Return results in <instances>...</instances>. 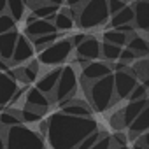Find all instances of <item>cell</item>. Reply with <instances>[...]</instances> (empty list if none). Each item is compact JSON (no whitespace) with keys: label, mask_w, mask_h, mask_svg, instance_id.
Masks as SVG:
<instances>
[{"label":"cell","mask_w":149,"mask_h":149,"mask_svg":"<svg viewBox=\"0 0 149 149\" xmlns=\"http://www.w3.org/2000/svg\"><path fill=\"white\" fill-rule=\"evenodd\" d=\"M98 130L97 119L91 118H77L63 112H54L42 125V132L46 135L51 149H76L88 135Z\"/></svg>","instance_id":"cell-1"},{"label":"cell","mask_w":149,"mask_h":149,"mask_svg":"<svg viewBox=\"0 0 149 149\" xmlns=\"http://www.w3.org/2000/svg\"><path fill=\"white\" fill-rule=\"evenodd\" d=\"M111 14L107 9V0H84L83 6L77 7L74 23L84 30L98 28L109 21Z\"/></svg>","instance_id":"cell-2"},{"label":"cell","mask_w":149,"mask_h":149,"mask_svg":"<svg viewBox=\"0 0 149 149\" xmlns=\"http://www.w3.org/2000/svg\"><path fill=\"white\" fill-rule=\"evenodd\" d=\"M86 93H88V100H90V107L91 111L97 112H105L114 102V84H112V74L105 76L102 79H97L90 84L84 86Z\"/></svg>","instance_id":"cell-3"},{"label":"cell","mask_w":149,"mask_h":149,"mask_svg":"<svg viewBox=\"0 0 149 149\" xmlns=\"http://www.w3.org/2000/svg\"><path fill=\"white\" fill-rule=\"evenodd\" d=\"M6 149H46V140L40 132L16 125L6 132Z\"/></svg>","instance_id":"cell-4"},{"label":"cell","mask_w":149,"mask_h":149,"mask_svg":"<svg viewBox=\"0 0 149 149\" xmlns=\"http://www.w3.org/2000/svg\"><path fill=\"white\" fill-rule=\"evenodd\" d=\"M72 51H74V46L70 42V37L56 39L53 44H49L46 49H42L39 53V63L49 65V67L61 65V63H65L70 58Z\"/></svg>","instance_id":"cell-5"},{"label":"cell","mask_w":149,"mask_h":149,"mask_svg":"<svg viewBox=\"0 0 149 149\" xmlns=\"http://www.w3.org/2000/svg\"><path fill=\"white\" fill-rule=\"evenodd\" d=\"M77 72L74 68V65H65L60 70V77L56 81V88H54V100L58 104L74 98L77 91Z\"/></svg>","instance_id":"cell-6"},{"label":"cell","mask_w":149,"mask_h":149,"mask_svg":"<svg viewBox=\"0 0 149 149\" xmlns=\"http://www.w3.org/2000/svg\"><path fill=\"white\" fill-rule=\"evenodd\" d=\"M112 84H114V98L118 102V100L128 98V95L139 84V79L135 77V74L132 72V68L126 67L123 70L112 72Z\"/></svg>","instance_id":"cell-7"},{"label":"cell","mask_w":149,"mask_h":149,"mask_svg":"<svg viewBox=\"0 0 149 149\" xmlns=\"http://www.w3.org/2000/svg\"><path fill=\"white\" fill-rule=\"evenodd\" d=\"M111 74H112L111 63H107L104 60L102 61L100 60H93V61H88L83 67V70H81V81L86 86V84H90V83H93L97 79H102L105 76H111Z\"/></svg>","instance_id":"cell-8"},{"label":"cell","mask_w":149,"mask_h":149,"mask_svg":"<svg viewBox=\"0 0 149 149\" xmlns=\"http://www.w3.org/2000/svg\"><path fill=\"white\" fill-rule=\"evenodd\" d=\"M133 26L137 32L147 35L149 32V0H135L132 4Z\"/></svg>","instance_id":"cell-9"},{"label":"cell","mask_w":149,"mask_h":149,"mask_svg":"<svg viewBox=\"0 0 149 149\" xmlns=\"http://www.w3.org/2000/svg\"><path fill=\"white\" fill-rule=\"evenodd\" d=\"M25 107H30V109L44 114L51 107V98H49V95H44L42 91H39L35 86L26 88V91H25Z\"/></svg>","instance_id":"cell-10"},{"label":"cell","mask_w":149,"mask_h":149,"mask_svg":"<svg viewBox=\"0 0 149 149\" xmlns=\"http://www.w3.org/2000/svg\"><path fill=\"white\" fill-rule=\"evenodd\" d=\"M76 58H81L84 61H93L100 58V40L93 35H88L77 47H76Z\"/></svg>","instance_id":"cell-11"},{"label":"cell","mask_w":149,"mask_h":149,"mask_svg":"<svg viewBox=\"0 0 149 149\" xmlns=\"http://www.w3.org/2000/svg\"><path fill=\"white\" fill-rule=\"evenodd\" d=\"M18 88L19 86H18L16 79H13L6 72H0V111H2L6 105H11Z\"/></svg>","instance_id":"cell-12"},{"label":"cell","mask_w":149,"mask_h":149,"mask_svg":"<svg viewBox=\"0 0 149 149\" xmlns=\"http://www.w3.org/2000/svg\"><path fill=\"white\" fill-rule=\"evenodd\" d=\"M33 46L30 42L28 37H23V35H18V40H16V46H14V51H13V58L11 61L16 63V65H21V63H26L33 58Z\"/></svg>","instance_id":"cell-13"},{"label":"cell","mask_w":149,"mask_h":149,"mask_svg":"<svg viewBox=\"0 0 149 149\" xmlns=\"http://www.w3.org/2000/svg\"><path fill=\"white\" fill-rule=\"evenodd\" d=\"M60 112L63 114H68V116H77V118H91L93 116V111L91 107L83 102V100H77V98H70V100H65L60 104Z\"/></svg>","instance_id":"cell-14"},{"label":"cell","mask_w":149,"mask_h":149,"mask_svg":"<svg viewBox=\"0 0 149 149\" xmlns=\"http://www.w3.org/2000/svg\"><path fill=\"white\" fill-rule=\"evenodd\" d=\"M125 47H126L128 51H132L137 58H146L147 53H149V44H147L146 35L140 33V32H137V30L132 32V33L126 37V44H125Z\"/></svg>","instance_id":"cell-15"},{"label":"cell","mask_w":149,"mask_h":149,"mask_svg":"<svg viewBox=\"0 0 149 149\" xmlns=\"http://www.w3.org/2000/svg\"><path fill=\"white\" fill-rule=\"evenodd\" d=\"M128 135H126V139L128 140H132V142H135L142 133H146L147 132V128H149V107H146L128 126Z\"/></svg>","instance_id":"cell-16"},{"label":"cell","mask_w":149,"mask_h":149,"mask_svg":"<svg viewBox=\"0 0 149 149\" xmlns=\"http://www.w3.org/2000/svg\"><path fill=\"white\" fill-rule=\"evenodd\" d=\"M146 107H149V100L147 98H142V100H133V102H128L121 111H119V114H121V119H123V126L126 128Z\"/></svg>","instance_id":"cell-17"},{"label":"cell","mask_w":149,"mask_h":149,"mask_svg":"<svg viewBox=\"0 0 149 149\" xmlns=\"http://www.w3.org/2000/svg\"><path fill=\"white\" fill-rule=\"evenodd\" d=\"M25 33L28 39L32 37H39V35H46V33H58L54 25L51 21H46V19H33L30 23H26V28H25Z\"/></svg>","instance_id":"cell-18"},{"label":"cell","mask_w":149,"mask_h":149,"mask_svg":"<svg viewBox=\"0 0 149 149\" xmlns=\"http://www.w3.org/2000/svg\"><path fill=\"white\" fill-rule=\"evenodd\" d=\"M16 40H18V32L16 30L0 33V60L11 61L13 51H14V46H16Z\"/></svg>","instance_id":"cell-19"},{"label":"cell","mask_w":149,"mask_h":149,"mask_svg":"<svg viewBox=\"0 0 149 149\" xmlns=\"http://www.w3.org/2000/svg\"><path fill=\"white\" fill-rule=\"evenodd\" d=\"M60 70H61V67H56V68H51L49 72H46L44 76L37 81L35 88L39 91H42L44 95H51L54 91V88H56V81L60 77Z\"/></svg>","instance_id":"cell-20"},{"label":"cell","mask_w":149,"mask_h":149,"mask_svg":"<svg viewBox=\"0 0 149 149\" xmlns=\"http://www.w3.org/2000/svg\"><path fill=\"white\" fill-rule=\"evenodd\" d=\"M37 74H39V61L37 60H30L28 65L19 67L14 72V79L19 81V83L30 84V83H35L37 81Z\"/></svg>","instance_id":"cell-21"},{"label":"cell","mask_w":149,"mask_h":149,"mask_svg":"<svg viewBox=\"0 0 149 149\" xmlns=\"http://www.w3.org/2000/svg\"><path fill=\"white\" fill-rule=\"evenodd\" d=\"M53 25H54L56 32H68V30H72L74 26H76V23H74V18L70 16V13H68L67 7L61 9V11H58V13L54 14Z\"/></svg>","instance_id":"cell-22"},{"label":"cell","mask_w":149,"mask_h":149,"mask_svg":"<svg viewBox=\"0 0 149 149\" xmlns=\"http://www.w3.org/2000/svg\"><path fill=\"white\" fill-rule=\"evenodd\" d=\"M109 19H111L109 25L112 28H118L121 25H133V11H132V6L126 4L121 11H118L116 14H112Z\"/></svg>","instance_id":"cell-23"},{"label":"cell","mask_w":149,"mask_h":149,"mask_svg":"<svg viewBox=\"0 0 149 149\" xmlns=\"http://www.w3.org/2000/svg\"><path fill=\"white\" fill-rule=\"evenodd\" d=\"M60 11V6H54V4H42L35 9H32V16L37 18V19H46V21H53L54 14Z\"/></svg>","instance_id":"cell-24"},{"label":"cell","mask_w":149,"mask_h":149,"mask_svg":"<svg viewBox=\"0 0 149 149\" xmlns=\"http://www.w3.org/2000/svg\"><path fill=\"white\" fill-rule=\"evenodd\" d=\"M16 125H21V119H19L16 109H9V111L0 112V130L2 132H7L9 128H13Z\"/></svg>","instance_id":"cell-25"},{"label":"cell","mask_w":149,"mask_h":149,"mask_svg":"<svg viewBox=\"0 0 149 149\" xmlns=\"http://www.w3.org/2000/svg\"><path fill=\"white\" fill-rule=\"evenodd\" d=\"M25 13H26V6H25L23 0H7V14L14 21L23 19Z\"/></svg>","instance_id":"cell-26"},{"label":"cell","mask_w":149,"mask_h":149,"mask_svg":"<svg viewBox=\"0 0 149 149\" xmlns=\"http://www.w3.org/2000/svg\"><path fill=\"white\" fill-rule=\"evenodd\" d=\"M119 53H121L119 46H114L109 42H100V56L104 58V61H107V63L116 61L119 58Z\"/></svg>","instance_id":"cell-27"},{"label":"cell","mask_w":149,"mask_h":149,"mask_svg":"<svg viewBox=\"0 0 149 149\" xmlns=\"http://www.w3.org/2000/svg\"><path fill=\"white\" fill-rule=\"evenodd\" d=\"M104 42H109V44L125 47V44H126V35L121 33V32L116 30V28H111V30H105V32H104Z\"/></svg>","instance_id":"cell-28"},{"label":"cell","mask_w":149,"mask_h":149,"mask_svg":"<svg viewBox=\"0 0 149 149\" xmlns=\"http://www.w3.org/2000/svg\"><path fill=\"white\" fill-rule=\"evenodd\" d=\"M60 35L58 33H46V35H39V37H32L30 39V42H32V46H33V49H37L39 53L42 51V49H46L49 44H53L56 39H58Z\"/></svg>","instance_id":"cell-29"},{"label":"cell","mask_w":149,"mask_h":149,"mask_svg":"<svg viewBox=\"0 0 149 149\" xmlns=\"http://www.w3.org/2000/svg\"><path fill=\"white\" fill-rule=\"evenodd\" d=\"M18 116L23 123H39V121H42L44 114H40V112H37L30 107H23L21 111H18Z\"/></svg>","instance_id":"cell-30"},{"label":"cell","mask_w":149,"mask_h":149,"mask_svg":"<svg viewBox=\"0 0 149 149\" xmlns=\"http://www.w3.org/2000/svg\"><path fill=\"white\" fill-rule=\"evenodd\" d=\"M142 98H147V83H139L133 91L128 95V102H133V100H142Z\"/></svg>","instance_id":"cell-31"},{"label":"cell","mask_w":149,"mask_h":149,"mask_svg":"<svg viewBox=\"0 0 149 149\" xmlns=\"http://www.w3.org/2000/svg\"><path fill=\"white\" fill-rule=\"evenodd\" d=\"M14 26H16V21H14L7 13L0 14V33L11 32V30H14Z\"/></svg>","instance_id":"cell-32"},{"label":"cell","mask_w":149,"mask_h":149,"mask_svg":"<svg viewBox=\"0 0 149 149\" xmlns=\"http://www.w3.org/2000/svg\"><path fill=\"white\" fill-rule=\"evenodd\" d=\"M100 135H102V132H100V130L93 132V133H91V135H88V137H86V139H84L77 147H76V149H91V147H93V144L100 139Z\"/></svg>","instance_id":"cell-33"},{"label":"cell","mask_w":149,"mask_h":149,"mask_svg":"<svg viewBox=\"0 0 149 149\" xmlns=\"http://www.w3.org/2000/svg\"><path fill=\"white\" fill-rule=\"evenodd\" d=\"M91 149H112V140H111V135L107 133H102L100 139L93 144Z\"/></svg>","instance_id":"cell-34"},{"label":"cell","mask_w":149,"mask_h":149,"mask_svg":"<svg viewBox=\"0 0 149 149\" xmlns=\"http://www.w3.org/2000/svg\"><path fill=\"white\" fill-rule=\"evenodd\" d=\"M135 60H137V56H135L132 51H128L126 47H121V53H119V58H118L119 63H123V65H130V63H135Z\"/></svg>","instance_id":"cell-35"},{"label":"cell","mask_w":149,"mask_h":149,"mask_svg":"<svg viewBox=\"0 0 149 149\" xmlns=\"http://www.w3.org/2000/svg\"><path fill=\"white\" fill-rule=\"evenodd\" d=\"M126 6V2H123V0H107V9H109V14H116L118 11H121L123 7Z\"/></svg>","instance_id":"cell-36"},{"label":"cell","mask_w":149,"mask_h":149,"mask_svg":"<svg viewBox=\"0 0 149 149\" xmlns=\"http://www.w3.org/2000/svg\"><path fill=\"white\" fill-rule=\"evenodd\" d=\"M63 2L67 4V9H68L70 16H72V18H76L77 7H81V6H83V2H84V0H63Z\"/></svg>","instance_id":"cell-37"},{"label":"cell","mask_w":149,"mask_h":149,"mask_svg":"<svg viewBox=\"0 0 149 149\" xmlns=\"http://www.w3.org/2000/svg\"><path fill=\"white\" fill-rule=\"evenodd\" d=\"M111 126L116 130V132H121L125 126H123V119H121V114H119V111L116 112V114H112L111 116Z\"/></svg>","instance_id":"cell-38"},{"label":"cell","mask_w":149,"mask_h":149,"mask_svg":"<svg viewBox=\"0 0 149 149\" xmlns=\"http://www.w3.org/2000/svg\"><path fill=\"white\" fill-rule=\"evenodd\" d=\"M111 140H112V146H126L128 144L126 135L121 133V132H116L114 135H111Z\"/></svg>","instance_id":"cell-39"},{"label":"cell","mask_w":149,"mask_h":149,"mask_svg":"<svg viewBox=\"0 0 149 149\" xmlns=\"http://www.w3.org/2000/svg\"><path fill=\"white\" fill-rule=\"evenodd\" d=\"M86 37H88L86 33H76V35H72V37H70V42H72L74 49H76V47H77V46H79L84 39H86Z\"/></svg>","instance_id":"cell-40"},{"label":"cell","mask_w":149,"mask_h":149,"mask_svg":"<svg viewBox=\"0 0 149 149\" xmlns=\"http://www.w3.org/2000/svg\"><path fill=\"white\" fill-rule=\"evenodd\" d=\"M0 149H6V132L0 130Z\"/></svg>","instance_id":"cell-41"},{"label":"cell","mask_w":149,"mask_h":149,"mask_svg":"<svg viewBox=\"0 0 149 149\" xmlns=\"http://www.w3.org/2000/svg\"><path fill=\"white\" fill-rule=\"evenodd\" d=\"M7 13V0H0V14Z\"/></svg>","instance_id":"cell-42"},{"label":"cell","mask_w":149,"mask_h":149,"mask_svg":"<svg viewBox=\"0 0 149 149\" xmlns=\"http://www.w3.org/2000/svg\"><path fill=\"white\" fill-rule=\"evenodd\" d=\"M42 4H54V6H61L63 0H40Z\"/></svg>","instance_id":"cell-43"},{"label":"cell","mask_w":149,"mask_h":149,"mask_svg":"<svg viewBox=\"0 0 149 149\" xmlns=\"http://www.w3.org/2000/svg\"><path fill=\"white\" fill-rule=\"evenodd\" d=\"M112 149H128L126 146H112Z\"/></svg>","instance_id":"cell-44"},{"label":"cell","mask_w":149,"mask_h":149,"mask_svg":"<svg viewBox=\"0 0 149 149\" xmlns=\"http://www.w3.org/2000/svg\"><path fill=\"white\" fill-rule=\"evenodd\" d=\"M123 2H126V4H128V2H130V0H123Z\"/></svg>","instance_id":"cell-45"}]
</instances>
